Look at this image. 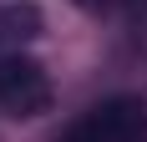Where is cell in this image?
Instances as JSON below:
<instances>
[{
	"instance_id": "1",
	"label": "cell",
	"mask_w": 147,
	"mask_h": 142,
	"mask_svg": "<svg viewBox=\"0 0 147 142\" xmlns=\"http://www.w3.org/2000/svg\"><path fill=\"white\" fill-rule=\"evenodd\" d=\"M51 76L30 51H0V112L15 117V122H30V117L51 112Z\"/></svg>"
},
{
	"instance_id": "2",
	"label": "cell",
	"mask_w": 147,
	"mask_h": 142,
	"mask_svg": "<svg viewBox=\"0 0 147 142\" xmlns=\"http://www.w3.org/2000/svg\"><path fill=\"white\" fill-rule=\"evenodd\" d=\"M66 142H147V101L142 97H107L96 101Z\"/></svg>"
},
{
	"instance_id": "3",
	"label": "cell",
	"mask_w": 147,
	"mask_h": 142,
	"mask_svg": "<svg viewBox=\"0 0 147 142\" xmlns=\"http://www.w3.org/2000/svg\"><path fill=\"white\" fill-rule=\"evenodd\" d=\"M46 36V15L36 0H10L0 5V51H26L30 41Z\"/></svg>"
},
{
	"instance_id": "4",
	"label": "cell",
	"mask_w": 147,
	"mask_h": 142,
	"mask_svg": "<svg viewBox=\"0 0 147 142\" xmlns=\"http://www.w3.org/2000/svg\"><path fill=\"white\" fill-rule=\"evenodd\" d=\"M76 10H107V5H112V0H71Z\"/></svg>"
}]
</instances>
